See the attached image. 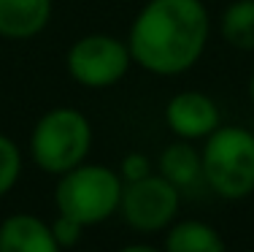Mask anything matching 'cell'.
Wrapping results in <instances>:
<instances>
[{
  "instance_id": "obj_14",
  "label": "cell",
  "mask_w": 254,
  "mask_h": 252,
  "mask_svg": "<svg viewBox=\"0 0 254 252\" xmlns=\"http://www.w3.org/2000/svg\"><path fill=\"white\" fill-rule=\"evenodd\" d=\"M49 228H52V236H54V242L60 244L65 252L68 250H73L78 242H81V236H84V228L78 220H73V217H68V214H60L57 212V217L54 220H49Z\"/></svg>"
},
{
  "instance_id": "obj_1",
  "label": "cell",
  "mask_w": 254,
  "mask_h": 252,
  "mask_svg": "<svg viewBox=\"0 0 254 252\" xmlns=\"http://www.w3.org/2000/svg\"><path fill=\"white\" fill-rule=\"evenodd\" d=\"M211 38L203 0H146L127 27L132 63L152 76L171 79L197 65Z\"/></svg>"
},
{
  "instance_id": "obj_9",
  "label": "cell",
  "mask_w": 254,
  "mask_h": 252,
  "mask_svg": "<svg viewBox=\"0 0 254 252\" xmlns=\"http://www.w3.org/2000/svg\"><path fill=\"white\" fill-rule=\"evenodd\" d=\"M54 0H0V38L30 41L52 22Z\"/></svg>"
},
{
  "instance_id": "obj_6",
  "label": "cell",
  "mask_w": 254,
  "mask_h": 252,
  "mask_svg": "<svg viewBox=\"0 0 254 252\" xmlns=\"http://www.w3.org/2000/svg\"><path fill=\"white\" fill-rule=\"evenodd\" d=\"M181 190L173 187L165 176L149 173L138 182H127L119 201V217L135 233H165V228L179 220Z\"/></svg>"
},
{
  "instance_id": "obj_11",
  "label": "cell",
  "mask_w": 254,
  "mask_h": 252,
  "mask_svg": "<svg viewBox=\"0 0 254 252\" xmlns=\"http://www.w3.org/2000/svg\"><path fill=\"white\" fill-rule=\"evenodd\" d=\"M162 252H227V242L211 223L184 217L165 228Z\"/></svg>"
},
{
  "instance_id": "obj_10",
  "label": "cell",
  "mask_w": 254,
  "mask_h": 252,
  "mask_svg": "<svg viewBox=\"0 0 254 252\" xmlns=\"http://www.w3.org/2000/svg\"><path fill=\"white\" fill-rule=\"evenodd\" d=\"M157 173L165 176L181 193L203 184V158L195 141L176 139L162 147V152L157 155Z\"/></svg>"
},
{
  "instance_id": "obj_7",
  "label": "cell",
  "mask_w": 254,
  "mask_h": 252,
  "mask_svg": "<svg viewBox=\"0 0 254 252\" xmlns=\"http://www.w3.org/2000/svg\"><path fill=\"white\" fill-rule=\"evenodd\" d=\"M165 125L176 139L205 141L222 125L219 103L203 89H181L165 103Z\"/></svg>"
},
{
  "instance_id": "obj_18",
  "label": "cell",
  "mask_w": 254,
  "mask_h": 252,
  "mask_svg": "<svg viewBox=\"0 0 254 252\" xmlns=\"http://www.w3.org/2000/svg\"><path fill=\"white\" fill-rule=\"evenodd\" d=\"M241 252H254V250H241Z\"/></svg>"
},
{
  "instance_id": "obj_13",
  "label": "cell",
  "mask_w": 254,
  "mask_h": 252,
  "mask_svg": "<svg viewBox=\"0 0 254 252\" xmlns=\"http://www.w3.org/2000/svg\"><path fill=\"white\" fill-rule=\"evenodd\" d=\"M25 171V155L8 133H0V201L14 193Z\"/></svg>"
},
{
  "instance_id": "obj_4",
  "label": "cell",
  "mask_w": 254,
  "mask_h": 252,
  "mask_svg": "<svg viewBox=\"0 0 254 252\" xmlns=\"http://www.w3.org/2000/svg\"><path fill=\"white\" fill-rule=\"evenodd\" d=\"M122 190L125 182L117 168L84 160L81 166L57 176L52 198L60 214L78 220L84 228H95L119 214Z\"/></svg>"
},
{
  "instance_id": "obj_5",
  "label": "cell",
  "mask_w": 254,
  "mask_h": 252,
  "mask_svg": "<svg viewBox=\"0 0 254 252\" xmlns=\"http://www.w3.org/2000/svg\"><path fill=\"white\" fill-rule=\"evenodd\" d=\"M132 55L125 38L111 33H87L68 46L65 68L78 87L108 89L130 74Z\"/></svg>"
},
{
  "instance_id": "obj_16",
  "label": "cell",
  "mask_w": 254,
  "mask_h": 252,
  "mask_svg": "<svg viewBox=\"0 0 254 252\" xmlns=\"http://www.w3.org/2000/svg\"><path fill=\"white\" fill-rule=\"evenodd\" d=\"M117 252H162V247H154V244H125Z\"/></svg>"
},
{
  "instance_id": "obj_8",
  "label": "cell",
  "mask_w": 254,
  "mask_h": 252,
  "mask_svg": "<svg viewBox=\"0 0 254 252\" xmlns=\"http://www.w3.org/2000/svg\"><path fill=\"white\" fill-rule=\"evenodd\" d=\"M0 252H65L52 228L33 212H14L0 223Z\"/></svg>"
},
{
  "instance_id": "obj_3",
  "label": "cell",
  "mask_w": 254,
  "mask_h": 252,
  "mask_svg": "<svg viewBox=\"0 0 254 252\" xmlns=\"http://www.w3.org/2000/svg\"><path fill=\"white\" fill-rule=\"evenodd\" d=\"M203 184L227 203L254 193V133L244 125H219L200 147Z\"/></svg>"
},
{
  "instance_id": "obj_15",
  "label": "cell",
  "mask_w": 254,
  "mask_h": 252,
  "mask_svg": "<svg viewBox=\"0 0 254 252\" xmlns=\"http://www.w3.org/2000/svg\"><path fill=\"white\" fill-rule=\"evenodd\" d=\"M119 176H122V182H138V179L149 176V173H154V163L152 158H149L146 152H138V149H130V152L122 155V160H119Z\"/></svg>"
},
{
  "instance_id": "obj_2",
  "label": "cell",
  "mask_w": 254,
  "mask_h": 252,
  "mask_svg": "<svg viewBox=\"0 0 254 252\" xmlns=\"http://www.w3.org/2000/svg\"><path fill=\"white\" fill-rule=\"evenodd\" d=\"M95 144L89 117L76 106H54L35 119L27 139V158L38 171L63 176L81 166Z\"/></svg>"
},
{
  "instance_id": "obj_17",
  "label": "cell",
  "mask_w": 254,
  "mask_h": 252,
  "mask_svg": "<svg viewBox=\"0 0 254 252\" xmlns=\"http://www.w3.org/2000/svg\"><path fill=\"white\" fill-rule=\"evenodd\" d=\"M246 95H249V100H252V106H254V71H252L249 82H246Z\"/></svg>"
},
{
  "instance_id": "obj_12",
  "label": "cell",
  "mask_w": 254,
  "mask_h": 252,
  "mask_svg": "<svg viewBox=\"0 0 254 252\" xmlns=\"http://www.w3.org/2000/svg\"><path fill=\"white\" fill-rule=\"evenodd\" d=\"M219 35L238 52H254V0H230L219 16Z\"/></svg>"
}]
</instances>
